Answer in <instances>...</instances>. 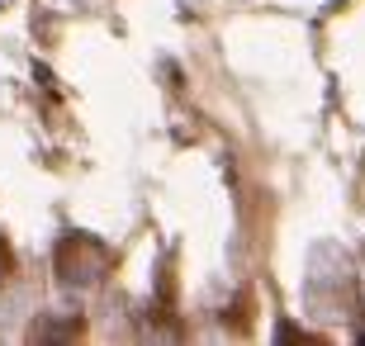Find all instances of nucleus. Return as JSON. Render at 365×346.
Returning <instances> with one entry per match:
<instances>
[{
    "instance_id": "f257e3e1",
    "label": "nucleus",
    "mask_w": 365,
    "mask_h": 346,
    "mask_svg": "<svg viewBox=\"0 0 365 346\" xmlns=\"http://www.w3.org/2000/svg\"><path fill=\"white\" fill-rule=\"evenodd\" d=\"M57 270H62V280H76V285H91L100 270H105V247L91 238H67L62 242V252H57Z\"/></svg>"
},
{
    "instance_id": "f03ea898",
    "label": "nucleus",
    "mask_w": 365,
    "mask_h": 346,
    "mask_svg": "<svg viewBox=\"0 0 365 346\" xmlns=\"http://www.w3.org/2000/svg\"><path fill=\"white\" fill-rule=\"evenodd\" d=\"M5 270H10V252H5V247H0V275H5Z\"/></svg>"
}]
</instances>
